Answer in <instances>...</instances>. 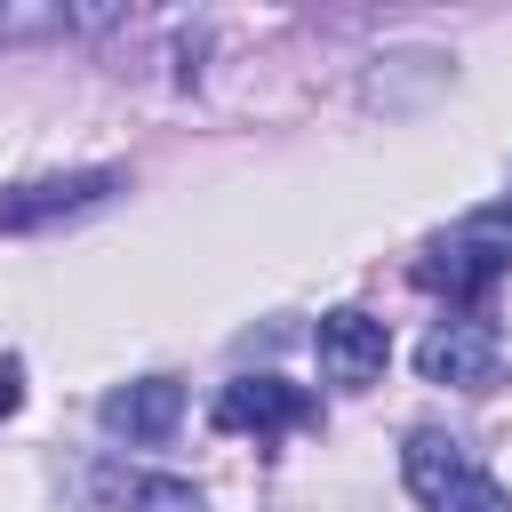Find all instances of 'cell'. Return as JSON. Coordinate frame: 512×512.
Here are the masks:
<instances>
[{
	"label": "cell",
	"instance_id": "obj_6",
	"mask_svg": "<svg viewBox=\"0 0 512 512\" xmlns=\"http://www.w3.org/2000/svg\"><path fill=\"white\" fill-rule=\"evenodd\" d=\"M104 432H120V440H136V448H160L176 424H184V384L176 376H136V384H120V392H104Z\"/></svg>",
	"mask_w": 512,
	"mask_h": 512
},
{
	"label": "cell",
	"instance_id": "obj_4",
	"mask_svg": "<svg viewBox=\"0 0 512 512\" xmlns=\"http://www.w3.org/2000/svg\"><path fill=\"white\" fill-rule=\"evenodd\" d=\"M120 192V168H72V176H40V184H8L0 192V232H32L56 216H80L96 200Z\"/></svg>",
	"mask_w": 512,
	"mask_h": 512
},
{
	"label": "cell",
	"instance_id": "obj_9",
	"mask_svg": "<svg viewBox=\"0 0 512 512\" xmlns=\"http://www.w3.org/2000/svg\"><path fill=\"white\" fill-rule=\"evenodd\" d=\"M16 400H24V392H16V360H0V416H8Z\"/></svg>",
	"mask_w": 512,
	"mask_h": 512
},
{
	"label": "cell",
	"instance_id": "obj_7",
	"mask_svg": "<svg viewBox=\"0 0 512 512\" xmlns=\"http://www.w3.org/2000/svg\"><path fill=\"white\" fill-rule=\"evenodd\" d=\"M312 416V400H304V384H288V376H232L224 392H216V424L224 432H288V424H304Z\"/></svg>",
	"mask_w": 512,
	"mask_h": 512
},
{
	"label": "cell",
	"instance_id": "obj_5",
	"mask_svg": "<svg viewBox=\"0 0 512 512\" xmlns=\"http://www.w3.org/2000/svg\"><path fill=\"white\" fill-rule=\"evenodd\" d=\"M312 352H320V376H328V384L360 392V384H376V376H384L392 336H384V320H368V312H320Z\"/></svg>",
	"mask_w": 512,
	"mask_h": 512
},
{
	"label": "cell",
	"instance_id": "obj_2",
	"mask_svg": "<svg viewBox=\"0 0 512 512\" xmlns=\"http://www.w3.org/2000/svg\"><path fill=\"white\" fill-rule=\"evenodd\" d=\"M416 368H424V384H448V392H496L512 376V336L488 312H448L416 344Z\"/></svg>",
	"mask_w": 512,
	"mask_h": 512
},
{
	"label": "cell",
	"instance_id": "obj_3",
	"mask_svg": "<svg viewBox=\"0 0 512 512\" xmlns=\"http://www.w3.org/2000/svg\"><path fill=\"white\" fill-rule=\"evenodd\" d=\"M504 272H512V216H472V224H456V232L416 264V280L440 288L448 304H480Z\"/></svg>",
	"mask_w": 512,
	"mask_h": 512
},
{
	"label": "cell",
	"instance_id": "obj_8",
	"mask_svg": "<svg viewBox=\"0 0 512 512\" xmlns=\"http://www.w3.org/2000/svg\"><path fill=\"white\" fill-rule=\"evenodd\" d=\"M120 512H208V496L192 488V480H176V472H152V480H136L128 488V504Z\"/></svg>",
	"mask_w": 512,
	"mask_h": 512
},
{
	"label": "cell",
	"instance_id": "obj_1",
	"mask_svg": "<svg viewBox=\"0 0 512 512\" xmlns=\"http://www.w3.org/2000/svg\"><path fill=\"white\" fill-rule=\"evenodd\" d=\"M400 480L424 512H512V488L448 432H408L400 448Z\"/></svg>",
	"mask_w": 512,
	"mask_h": 512
}]
</instances>
